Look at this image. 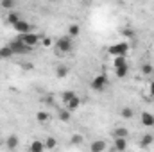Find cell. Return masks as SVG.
I'll return each mask as SVG.
<instances>
[{"mask_svg":"<svg viewBox=\"0 0 154 152\" xmlns=\"http://www.w3.org/2000/svg\"><path fill=\"white\" fill-rule=\"evenodd\" d=\"M74 38H70V36H65V38H59L56 41V50H57V54H68L72 48H74Z\"/></svg>","mask_w":154,"mask_h":152,"instance_id":"6da1fadb","label":"cell"},{"mask_svg":"<svg viewBox=\"0 0 154 152\" xmlns=\"http://www.w3.org/2000/svg\"><path fill=\"white\" fill-rule=\"evenodd\" d=\"M113 66H115V74L118 79H124V77L127 75V61H125V56H116Z\"/></svg>","mask_w":154,"mask_h":152,"instance_id":"7a4b0ae2","label":"cell"},{"mask_svg":"<svg viewBox=\"0 0 154 152\" xmlns=\"http://www.w3.org/2000/svg\"><path fill=\"white\" fill-rule=\"evenodd\" d=\"M9 47H11V50H13V54H14V56L27 54V52H31V48H32V47H29L27 43H23L20 38H16L14 41H11V43H9Z\"/></svg>","mask_w":154,"mask_h":152,"instance_id":"3957f363","label":"cell"},{"mask_svg":"<svg viewBox=\"0 0 154 152\" xmlns=\"http://www.w3.org/2000/svg\"><path fill=\"white\" fill-rule=\"evenodd\" d=\"M90 86H91L93 91H104L106 86H108V77H106V74H99L97 77H93V81H91Z\"/></svg>","mask_w":154,"mask_h":152,"instance_id":"277c9868","label":"cell"},{"mask_svg":"<svg viewBox=\"0 0 154 152\" xmlns=\"http://www.w3.org/2000/svg\"><path fill=\"white\" fill-rule=\"evenodd\" d=\"M127 50H129V43L127 41H120V43H116V45H111L109 48H108V52L111 54V56H125L127 54Z\"/></svg>","mask_w":154,"mask_h":152,"instance_id":"5b68a950","label":"cell"},{"mask_svg":"<svg viewBox=\"0 0 154 152\" xmlns=\"http://www.w3.org/2000/svg\"><path fill=\"white\" fill-rule=\"evenodd\" d=\"M18 38L22 39L23 43H27L29 47H36V45L39 43V39H41V36L31 31V32H25V34H18Z\"/></svg>","mask_w":154,"mask_h":152,"instance_id":"8992f818","label":"cell"},{"mask_svg":"<svg viewBox=\"0 0 154 152\" xmlns=\"http://www.w3.org/2000/svg\"><path fill=\"white\" fill-rule=\"evenodd\" d=\"M13 27H14V31H16L18 34H25V32H31V31H32V29H31V23H29V22H25V20L16 22Z\"/></svg>","mask_w":154,"mask_h":152,"instance_id":"52a82bcc","label":"cell"},{"mask_svg":"<svg viewBox=\"0 0 154 152\" xmlns=\"http://www.w3.org/2000/svg\"><path fill=\"white\" fill-rule=\"evenodd\" d=\"M140 120H142V125H143V127H154V114L152 113L143 111L142 116H140Z\"/></svg>","mask_w":154,"mask_h":152,"instance_id":"ba28073f","label":"cell"},{"mask_svg":"<svg viewBox=\"0 0 154 152\" xmlns=\"http://www.w3.org/2000/svg\"><path fill=\"white\" fill-rule=\"evenodd\" d=\"M65 106H66V109H68L70 113H74V111H77V109H79V106H81V99L77 97V93L72 97V99H70V100H68V102H66V104H65Z\"/></svg>","mask_w":154,"mask_h":152,"instance_id":"9c48e42d","label":"cell"},{"mask_svg":"<svg viewBox=\"0 0 154 152\" xmlns=\"http://www.w3.org/2000/svg\"><path fill=\"white\" fill-rule=\"evenodd\" d=\"M90 149H91V152H104L108 149V145H106V141L99 140V141H93V143L90 145Z\"/></svg>","mask_w":154,"mask_h":152,"instance_id":"30bf717a","label":"cell"},{"mask_svg":"<svg viewBox=\"0 0 154 152\" xmlns=\"http://www.w3.org/2000/svg\"><path fill=\"white\" fill-rule=\"evenodd\" d=\"M5 147H7L9 150H14V149L18 147V136H16V134H11V136L7 138V141H5Z\"/></svg>","mask_w":154,"mask_h":152,"instance_id":"8fae6325","label":"cell"},{"mask_svg":"<svg viewBox=\"0 0 154 152\" xmlns=\"http://www.w3.org/2000/svg\"><path fill=\"white\" fill-rule=\"evenodd\" d=\"M22 18H20V14L18 13H14V11H11L7 16H5V23H11V25H14L16 22H20Z\"/></svg>","mask_w":154,"mask_h":152,"instance_id":"7c38bea8","label":"cell"},{"mask_svg":"<svg viewBox=\"0 0 154 152\" xmlns=\"http://www.w3.org/2000/svg\"><path fill=\"white\" fill-rule=\"evenodd\" d=\"M125 149H127L125 138H115V147H113V150H125Z\"/></svg>","mask_w":154,"mask_h":152,"instance_id":"4fadbf2b","label":"cell"},{"mask_svg":"<svg viewBox=\"0 0 154 152\" xmlns=\"http://www.w3.org/2000/svg\"><path fill=\"white\" fill-rule=\"evenodd\" d=\"M66 75H68V68H66V66H63V65L56 66V77H57V79H65Z\"/></svg>","mask_w":154,"mask_h":152,"instance_id":"5bb4252c","label":"cell"},{"mask_svg":"<svg viewBox=\"0 0 154 152\" xmlns=\"http://www.w3.org/2000/svg\"><path fill=\"white\" fill-rule=\"evenodd\" d=\"M11 56H14V54H13V50H11L9 45H7V47H0V57H2V59H9Z\"/></svg>","mask_w":154,"mask_h":152,"instance_id":"9a60e30c","label":"cell"},{"mask_svg":"<svg viewBox=\"0 0 154 152\" xmlns=\"http://www.w3.org/2000/svg\"><path fill=\"white\" fill-rule=\"evenodd\" d=\"M79 34H81V27H79L77 23H72V25L68 27V36H70V38H77Z\"/></svg>","mask_w":154,"mask_h":152,"instance_id":"2e32d148","label":"cell"},{"mask_svg":"<svg viewBox=\"0 0 154 152\" xmlns=\"http://www.w3.org/2000/svg\"><path fill=\"white\" fill-rule=\"evenodd\" d=\"M113 136H115V138H127V136H129V131H127L125 127H116L115 132H113Z\"/></svg>","mask_w":154,"mask_h":152,"instance_id":"e0dca14e","label":"cell"},{"mask_svg":"<svg viewBox=\"0 0 154 152\" xmlns=\"http://www.w3.org/2000/svg\"><path fill=\"white\" fill-rule=\"evenodd\" d=\"M120 116H122V118H125V120H129V118H133V116H134V111H133L131 108H122V109H120Z\"/></svg>","mask_w":154,"mask_h":152,"instance_id":"ac0fdd59","label":"cell"},{"mask_svg":"<svg viewBox=\"0 0 154 152\" xmlns=\"http://www.w3.org/2000/svg\"><path fill=\"white\" fill-rule=\"evenodd\" d=\"M152 141H154V136H152V134H143V136H142V143H140V145L145 149V147H149Z\"/></svg>","mask_w":154,"mask_h":152,"instance_id":"d6986e66","label":"cell"},{"mask_svg":"<svg viewBox=\"0 0 154 152\" xmlns=\"http://www.w3.org/2000/svg\"><path fill=\"white\" fill-rule=\"evenodd\" d=\"M29 149H31L32 152H43L45 150V143H41V141H32Z\"/></svg>","mask_w":154,"mask_h":152,"instance_id":"ffe728a7","label":"cell"},{"mask_svg":"<svg viewBox=\"0 0 154 152\" xmlns=\"http://www.w3.org/2000/svg\"><path fill=\"white\" fill-rule=\"evenodd\" d=\"M0 4H2V7H4V9H7V11H13V7L16 5V2H14V0H0Z\"/></svg>","mask_w":154,"mask_h":152,"instance_id":"44dd1931","label":"cell"},{"mask_svg":"<svg viewBox=\"0 0 154 152\" xmlns=\"http://www.w3.org/2000/svg\"><path fill=\"white\" fill-rule=\"evenodd\" d=\"M74 95H75V91H74V90H66V91H63L61 99H63V102L66 104V102H68V100H70V99H72Z\"/></svg>","mask_w":154,"mask_h":152,"instance_id":"7402d4cb","label":"cell"},{"mask_svg":"<svg viewBox=\"0 0 154 152\" xmlns=\"http://www.w3.org/2000/svg\"><path fill=\"white\" fill-rule=\"evenodd\" d=\"M56 145H57V141H56V138H47V141H45V149H48V150H52V149H56Z\"/></svg>","mask_w":154,"mask_h":152,"instance_id":"603a6c76","label":"cell"},{"mask_svg":"<svg viewBox=\"0 0 154 152\" xmlns=\"http://www.w3.org/2000/svg\"><path fill=\"white\" fill-rule=\"evenodd\" d=\"M36 118H38L39 123H45V122H47V120H48L50 116H48V113H47V111H39V113L36 114Z\"/></svg>","mask_w":154,"mask_h":152,"instance_id":"cb8c5ba5","label":"cell"},{"mask_svg":"<svg viewBox=\"0 0 154 152\" xmlns=\"http://www.w3.org/2000/svg\"><path fill=\"white\" fill-rule=\"evenodd\" d=\"M70 114H72V113L65 108V109H61V111H59V118H61L63 122H68V120H70Z\"/></svg>","mask_w":154,"mask_h":152,"instance_id":"d4e9b609","label":"cell"},{"mask_svg":"<svg viewBox=\"0 0 154 152\" xmlns=\"http://www.w3.org/2000/svg\"><path fill=\"white\" fill-rule=\"evenodd\" d=\"M142 74H145V75H151V74H152V66H151L149 63L142 65Z\"/></svg>","mask_w":154,"mask_h":152,"instance_id":"484cf974","label":"cell"},{"mask_svg":"<svg viewBox=\"0 0 154 152\" xmlns=\"http://www.w3.org/2000/svg\"><path fill=\"white\" fill-rule=\"evenodd\" d=\"M72 143H74V145H81V143H82V136H81V134H74V136H72Z\"/></svg>","mask_w":154,"mask_h":152,"instance_id":"4316f807","label":"cell"},{"mask_svg":"<svg viewBox=\"0 0 154 152\" xmlns=\"http://www.w3.org/2000/svg\"><path fill=\"white\" fill-rule=\"evenodd\" d=\"M122 34H124L125 38H134V31H131V29H124Z\"/></svg>","mask_w":154,"mask_h":152,"instance_id":"83f0119b","label":"cell"},{"mask_svg":"<svg viewBox=\"0 0 154 152\" xmlns=\"http://www.w3.org/2000/svg\"><path fill=\"white\" fill-rule=\"evenodd\" d=\"M41 43H43V47H50V45H52V39L50 38H43L41 39Z\"/></svg>","mask_w":154,"mask_h":152,"instance_id":"f1b7e54d","label":"cell"},{"mask_svg":"<svg viewBox=\"0 0 154 152\" xmlns=\"http://www.w3.org/2000/svg\"><path fill=\"white\" fill-rule=\"evenodd\" d=\"M149 93H151V97H154V81H151V84H149Z\"/></svg>","mask_w":154,"mask_h":152,"instance_id":"f546056e","label":"cell"},{"mask_svg":"<svg viewBox=\"0 0 154 152\" xmlns=\"http://www.w3.org/2000/svg\"><path fill=\"white\" fill-rule=\"evenodd\" d=\"M23 68H25V70H31V68H32V65H31V63H25V65H23Z\"/></svg>","mask_w":154,"mask_h":152,"instance_id":"4dcf8cb0","label":"cell"},{"mask_svg":"<svg viewBox=\"0 0 154 152\" xmlns=\"http://www.w3.org/2000/svg\"><path fill=\"white\" fill-rule=\"evenodd\" d=\"M48 2H61V0H48Z\"/></svg>","mask_w":154,"mask_h":152,"instance_id":"1f68e13d","label":"cell"}]
</instances>
